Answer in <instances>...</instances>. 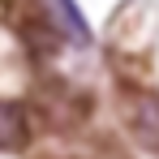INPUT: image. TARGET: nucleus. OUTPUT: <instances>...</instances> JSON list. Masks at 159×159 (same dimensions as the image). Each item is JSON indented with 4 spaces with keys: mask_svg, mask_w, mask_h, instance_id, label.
<instances>
[{
    "mask_svg": "<svg viewBox=\"0 0 159 159\" xmlns=\"http://www.w3.org/2000/svg\"><path fill=\"white\" fill-rule=\"evenodd\" d=\"M9 22L17 30V39L30 48V56H52V52H60V43L69 39L65 26H60V17H52V9H48L43 0H17L13 13H9Z\"/></svg>",
    "mask_w": 159,
    "mask_h": 159,
    "instance_id": "obj_1",
    "label": "nucleus"
},
{
    "mask_svg": "<svg viewBox=\"0 0 159 159\" xmlns=\"http://www.w3.org/2000/svg\"><path fill=\"white\" fill-rule=\"evenodd\" d=\"M125 120H129V133L138 138V146L159 155V90H133L125 103Z\"/></svg>",
    "mask_w": 159,
    "mask_h": 159,
    "instance_id": "obj_2",
    "label": "nucleus"
},
{
    "mask_svg": "<svg viewBox=\"0 0 159 159\" xmlns=\"http://www.w3.org/2000/svg\"><path fill=\"white\" fill-rule=\"evenodd\" d=\"M30 146V112L17 99H0V151L17 155Z\"/></svg>",
    "mask_w": 159,
    "mask_h": 159,
    "instance_id": "obj_3",
    "label": "nucleus"
},
{
    "mask_svg": "<svg viewBox=\"0 0 159 159\" xmlns=\"http://www.w3.org/2000/svg\"><path fill=\"white\" fill-rule=\"evenodd\" d=\"M43 107L56 116V125H78V120L90 116V99H86L82 90H73L69 82H52V95H48Z\"/></svg>",
    "mask_w": 159,
    "mask_h": 159,
    "instance_id": "obj_4",
    "label": "nucleus"
},
{
    "mask_svg": "<svg viewBox=\"0 0 159 159\" xmlns=\"http://www.w3.org/2000/svg\"><path fill=\"white\" fill-rule=\"evenodd\" d=\"M56 17H60V26H65V30H73L78 43H90V26H86V17H82L78 0H56Z\"/></svg>",
    "mask_w": 159,
    "mask_h": 159,
    "instance_id": "obj_5",
    "label": "nucleus"
}]
</instances>
